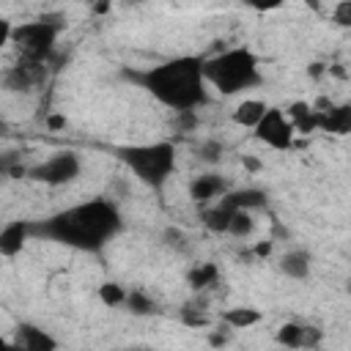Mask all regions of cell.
<instances>
[{
    "label": "cell",
    "instance_id": "obj_35",
    "mask_svg": "<svg viewBox=\"0 0 351 351\" xmlns=\"http://www.w3.org/2000/svg\"><path fill=\"white\" fill-rule=\"evenodd\" d=\"M302 3H304V5L310 8V11H315V14H318V11L324 8V5H321V0H302Z\"/></svg>",
    "mask_w": 351,
    "mask_h": 351
},
{
    "label": "cell",
    "instance_id": "obj_27",
    "mask_svg": "<svg viewBox=\"0 0 351 351\" xmlns=\"http://www.w3.org/2000/svg\"><path fill=\"white\" fill-rule=\"evenodd\" d=\"M332 22L337 27H351V0H340L332 11Z\"/></svg>",
    "mask_w": 351,
    "mask_h": 351
},
{
    "label": "cell",
    "instance_id": "obj_5",
    "mask_svg": "<svg viewBox=\"0 0 351 351\" xmlns=\"http://www.w3.org/2000/svg\"><path fill=\"white\" fill-rule=\"evenodd\" d=\"M66 27V16L63 14H41L33 22H22L14 25L11 33V44H16L22 60H36V63H47L58 36Z\"/></svg>",
    "mask_w": 351,
    "mask_h": 351
},
{
    "label": "cell",
    "instance_id": "obj_7",
    "mask_svg": "<svg viewBox=\"0 0 351 351\" xmlns=\"http://www.w3.org/2000/svg\"><path fill=\"white\" fill-rule=\"evenodd\" d=\"M252 132H255V137L261 143H266L274 151H288L293 145V134H296L288 112H282L280 107H269L266 115L261 118V123Z\"/></svg>",
    "mask_w": 351,
    "mask_h": 351
},
{
    "label": "cell",
    "instance_id": "obj_15",
    "mask_svg": "<svg viewBox=\"0 0 351 351\" xmlns=\"http://www.w3.org/2000/svg\"><path fill=\"white\" fill-rule=\"evenodd\" d=\"M236 211H239V208H233L225 197H217V203L203 211V225H206L208 230H214V233H228L230 219H233Z\"/></svg>",
    "mask_w": 351,
    "mask_h": 351
},
{
    "label": "cell",
    "instance_id": "obj_9",
    "mask_svg": "<svg viewBox=\"0 0 351 351\" xmlns=\"http://www.w3.org/2000/svg\"><path fill=\"white\" fill-rule=\"evenodd\" d=\"M11 346H16L22 351H55L58 348V340L47 329H41L36 324H19L14 329Z\"/></svg>",
    "mask_w": 351,
    "mask_h": 351
},
{
    "label": "cell",
    "instance_id": "obj_26",
    "mask_svg": "<svg viewBox=\"0 0 351 351\" xmlns=\"http://www.w3.org/2000/svg\"><path fill=\"white\" fill-rule=\"evenodd\" d=\"M162 239H165V244H167L170 250H176V252H186V250H189V236H186L181 228H173V225H170Z\"/></svg>",
    "mask_w": 351,
    "mask_h": 351
},
{
    "label": "cell",
    "instance_id": "obj_18",
    "mask_svg": "<svg viewBox=\"0 0 351 351\" xmlns=\"http://www.w3.org/2000/svg\"><path fill=\"white\" fill-rule=\"evenodd\" d=\"M219 282V266L217 263H211V261H206V263H197V266H192L189 271H186V285L197 293V291H208V288H214Z\"/></svg>",
    "mask_w": 351,
    "mask_h": 351
},
{
    "label": "cell",
    "instance_id": "obj_29",
    "mask_svg": "<svg viewBox=\"0 0 351 351\" xmlns=\"http://www.w3.org/2000/svg\"><path fill=\"white\" fill-rule=\"evenodd\" d=\"M247 8H252V11H261V14H266V11H277L285 0H241Z\"/></svg>",
    "mask_w": 351,
    "mask_h": 351
},
{
    "label": "cell",
    "instance_id": "obj_16",
    "mask_svg": "<svg viewBox=\"0 0 351 351\" xmlns=\"http://www.w3.org/2000/svg\"><path fill=\"white\" fill-rule=\"evenodd\" d=\"M266 110H269V104L263 101V99H241L236 107H233V121L239 123V126H247V129H255L258 123H261V118L266 115Z\"/></svg>",
    "mask_w": 351,
    "mask_h": 351
},
{
    "label": "cell",
    "instance_id": "obj_6",
    "mask_svg": "<svg viewBox=\"0 0 351 351\" xmlns=\"http://www.w3.org/2000/svg\"><path fill=\"white\" fill-rule=\"evenodd\" d=\"M82 173V159L74 154V151H58L52 156H47L44 162L33 165L27 170V176L38 184H47V186H63V184H71L77 181Z\"/></svg>",
    "mask_w": 351,
    "mask_h": 351
},
{
    "label": "cell",
    "instance_id": "obj_21",
    "mask_svg": "<svg viewBox=\"0 0 351 351\" xmlns=\"http://www.w3.org/2000/svg\"><path fill=\"white\" fill-rule=\"evenodd\" d=\"M274 340H277L280 346H285V348H304V324L285 321V324L277 329Z\"/></svg>",
    "mask_w": 351,
    "mask_h": 351
},
{
    "label": "cell",
    "instance_id": "obj_28",
    "mask_svg": "<svg viewBox=\"0 0 351 351\" xmlns=\"http://www.w3.org/2000/svg\"><path fill=\"white\" fill-rule=\"evenodd\" d=\"M321 343H324V329L304 324V348H318Z\"/></svg>",
    "mask_w": 351,
    "mask_h": 351
},
{
    "label": "cell",
    "instance_id": "obj_33",
    "mask_svg": "<svg viewBox=\"0 0 351 351\" xmlns=\"http://www.w3.org/2000/svg\"><path fill=\"white\" fill-rule=\"evenodd\" d=\"M307 71H310V77H321V74L326 71V66H324V63H310Z\"/></svg>",
    "mask_w": 351,
    "mask_h": 351
},
{
    "label": "cell",
    "instance_id": "obj_8",
    "mask_svg": "<svg viewBox=\"0 0 351 351\" xmlns=\"http://www.w3.org/2000/svg\"><path fill=\"white\" fill-rule=\"evenodd\" d=\"M41 74H44V63L22 60V63H16V66L3 71V88L14 90V93H25L41 80Z\"/></svg>",
    "mask_w": 351,
    "mask_h": 351
},
{
    "label": "cell",
    "instance_id": "obj_2",
    "mask_svg": "<svg viewBox=\"0 0 351 351\" xmlns=\"http://www.w3.org/2000/svg\"><path fill=\"white\" fill-rule=\"evenodd\" d=\"M121 225L123 222H121V211L115 208V203L96 197V200L52 214L49 219L38 225V233L66 247L96 252L121 230Z\"/></svg>",
    "mask_w": 351,
    "mask_h": 351
},
{
    "label": "cell",
    "instance_id": "obj_31",
    "mask_svg": "<svg viewBox=\"0 0 351 351\" xmlns=\"http://www.w3.org/2000/svg\"><path fill=\"white\" fill-rule=\"evenodd\" d=\"M271 247H274L271 241H258V244L252 247V255H255V258H269V255H271Z\"/></svg>",
    "mask_w": 351,
    "mask_h": 351
},
{
    "label": "cell",
    "instance_id": "obj_25",
    "mask_svg": "<svg viewBox=\"0 0 351 351\" xmlns=\"http://www.w3.org/2000/svg\"><path fill=\"white\" fill-rule=\"evenodd\" d=\"M126 304H129V310H132L134 315H151V313H154V302H151V296L143 293V291H129Z\"/></svg>",
    "mask_w": 351,
    "mask_h": 351
},
{
    "label": "cell",
    "instance_id": "obj_22",
    "mask_svg": "<svg viewBox=\"0 0 351 351\" xmlns=\"http://www.w3.org/2000/svg\"><path fill=\"white\" fill-rule=\"evenodd\" d=\"M222 156H225V145H222L219 140H214V137H208V140H203V143L197 145V159H200L203 165H208V167L219 165Z\"/></svg>",
    "mask_w": 351,
    "mask_h": 351
},
{
    "label": "cell",
    "instance_id": "obj_1",
    "mask_svg": "<svg viewBox=\"0 0 351 351\" xmlns=\"http://www.w3.org/2000/svg\"><path fill=\"white\" fill-rule=\"evenodd\" d=\"M203 60L197 55H178L145 71L129 74L140 88H145L159 104L170 107L173 112L197 110L208 101V82L203 71Z\"/></svg>",
    "mask_w": 351,
    "mask_h": 351
},
{
    "label": "cell",
    "instance_id": "obj_34",
    "mask_svg": "<svg viewBox=\"0 0 351 351\" xmlns=\"http://www.w3.org/2000/svg\"><path fill=\"white\" fill-rule=\"evenodd\" d=\"M244 167H247V170H261L263 162H258V159H252V156H244Z\"/></svg>",
    "mask_w": 351,
    "mask_h": 351
},
{
    "label": "cell",
    "instance_id": "obj_10",
    "mask_svg": "<svg viewBox=\"0 0 351 351\" xmlns=\"http://www.w3.org/2000/svg\"><path fill=\"white\" fill-rule=\"evenodd\" d=\"M225 192H228V181L219 173H211V170L195 176L192 184H189V197L195 203H211V200L222 197Z\"/></svg>",
    "mask_w": 351,
    "mask_h": 351
},
{
    "label": "cell",
    "instance_id": "obj_30",
    "mask_svg": "<svg viewBox=\"0 0 351 351\" xmlns=\"http://www.w3.org/2000/svg\"><path fill=\"white\" fill-rule=\"evenodd\" d=\"M228 340H230V326L228 329H211L208 332V346H214V348L217 346H225Z\"/></svg>",
    "mask_w": 351,
    "mask_h": 351
},
{
    "label": "cell",
    "instance_id": "obj_32",
    "mask_svg": "<svg viewBox=\"0 0 351 351\" xmlns=\"http://www.w3.org/2000/svg\"><path fill=\"white\" fill-rule=\"evenodd\" d=\"M47 126H49V129H63V126H66V118H63V115H49V118H47Z\"/></svg>",
    "mask_w": 351,
    "mask_h": 351
},
{
    "label": "cell",
    "instance_id": "obj_14",
    "mask_svg": "<svg viewBox=\"0 0 351 351\" xmlns=\"http://www.w3.org/2000/svg\"><path fill=\"white\" fill-rule=\"evenodd\" d=\"M288 118L293 123V129L299 134H310V132H318V121H321V112L315 104H307V101H293L288 110Z\"/></svg>",
    "mask_w": 351,
    "mask_h": 351
},
{
    "label": "cell",
    "instance_id": "obj_12",
    "mask_svg": "<svg viewBox=\"0 0 351 351\" xmlns=\"http://www.w3.org/2000/svg\"><path fill=\"white\" fill-rule=\"evenodd\" d=\"M321 112V121H318V129L321 132H329L335 137H346L351 134V101L346 104H329Z\"/></svg>",
    "mask_w": 351,
    "mask_h": 351
},
{
    "label": "cell",
    "instance_id": "obj_3",
    "mask_svg": "<svg viewBox=\"0 0 351 351\" xmlns=\"http://www.w3.org/2000/svg\"><path fill=\"white\" fill-rule=\"evenodd\" d=\"M203 71H206V82L222 96H236L263 82L261 60L247 47H230L222 49L219 55L206 58Z\"/></svg>",
    "mask_w": 351,
    "mask_h": 351
},
{
    "label": "cell",
    "instance_id": "obj_13",
    "mask_svg": "<svg viewBox=\"0 0 351 351\" xmlns=\"http://www.w3.org/2000/svg\"><path fill=\"white\" fill-rule=\"evenodd\" d=\"M277 269L285 277H291V280H307L310 277V269H313V255L307 250H288L277 261Z\"/></svg>",
    "mask_w": 351,
    "mask_h": 351
},
{
    "label": "cell",
    "instance_id": "obj_20",
    "mask_svg": "<svg viewBox=\"0 0 351 351\" xmlns=\"http://www.w3.org/2000/svg\"><path fill=\"white\" fill-rule=\"evenodd\" d=\"M208 307H200V304H195L192 299L181 307V324L184 326H189V329H206V326H211V315L206 313Z\"/></svg>",
    "mask_w": 351,
    "mask_h": 351
},
{
    "label": "cell",
    "instance_id": "obj_23",
    "mask_svg": "<svg viewBox=\"0 0 351 351\" xmlns=\"http://www.w3.org/2000/svg\"><path fill=\"white\" fill-rule=\"evenodd\" d=\"M252 230H255V219H252V211H247V208H239V211L233 214V219H230V228H228V233H230V236H236V239H247V236H252Z\"/></svg>",
    "mask_w": 351,
    "mask_h": 351
},
{
    "label": "cell",
    "instance_id": "obj_11",
    "mask_svg": "<svg viewBox=\"0 0 351 351\" xmlns=\"http://www.w3.org/2000/svg\"><path fill=\"white\" fill-rule=\"evenodd\" d=\"M30 222L27 219H11L0 228V255L3 258H14L22 252L27 236H30Z\"/></svg>",
    "mask_w": 351,
    "mask_h": 351
},
{
    "label": "cell",
    "instance_id": "obj_24",
    "mask_svg": "<svg viewBox=\"0 0 351 351\" xmlns=\"http://www.w3.org/2000/svg\"><path fill=\"white\" fill-rule=\"evenodd\" d=\"M126 296H129V291H126L123 285H118V282H104V285H99V299H101V304H107V307L126 304Z\"/></svg>",
    "mask_w": 351,
    "mask_h": 351
},
{
    "label": "cell",
    "instance_id": "obj_4",
    "mask_svg": "<svg viewBox=\"0 0 351 351\" xmlns=\"http://www.w3.org/2000/svg\"><path fill=\"white\" fill-rule=\"evenodd\" d=\"M118 159L134 173L137 181L159 189L176 170V145L167 140L156 143H137V145H121Z\"/></svg>",
    "mask_w": 351,
    "mask_h": 351
},
{
    "label": "cell",
    "instance_id": "obj_36",
    "mask_svg": "<svg viewBox=\"0 0 351 351\" xmlns=\"http://www.w3.org/2000/svg\"><path fill=\"white\" fill-rule=\"evenodd\" d=\"M346 291H348V296H351V280H348V282H346Z\"/></svg>",
    "mask_w": 351,
    "mask_h": 351
},
{
    "label": "cell",
    "instance_id": "obj_19",
    "mask_svg": "<svg viewBox=\"0 0 351 351\" xmlns=\"http://www.w3.org/2000/svg\"><path fill=\"white\" fill-rule=\"evenodd\" d=\"M261 318H263V315H261V310H255V307H228V310L222 313V324L230 326V329H250V326H255Z\"/></svg>",
    "mask_w": 351,
    "mask_h": 351
},
{
    "label": "cell",
    "instance_id": "obj_17",
    "mask_svg": "<svg viewBox=\"0 0 351 351\" xmlns=\"http://www.w3.org/2000/svg\"><path fill=\"white\" fill-rule=\"evenodd\" d=\"M233 208H247V211H255V208H263L266 206V192L258 189V186H244V189H228L222 195Z\"/></svg>",
    "mask_w": 351,
    "mask_h": 351
}]
</instances>
